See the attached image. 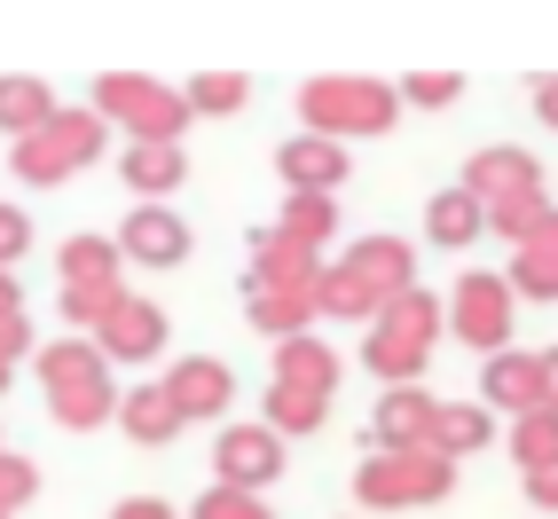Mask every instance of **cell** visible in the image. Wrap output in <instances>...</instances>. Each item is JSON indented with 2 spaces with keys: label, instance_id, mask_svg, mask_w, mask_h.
I'll list each match as a JSON object with an SVG mask.
<instances>
[{
  "label": "cell",
  "instance_id": "obj_19",
  "mask_svg": "<svg viewBox=\"0 0 558 519\" xmlns=\"http://www.w3.org/2000/svg\"><path fill=\"white\" fill-rule=\"evenodd\" d=\"M244 102V71H197L190 110H236Z\"/></svg>",
  "mask_w": 558,
  "mask_h": 519
},
{
  "label": "cell",
  "instance_id": "obj_20",
  "mask_svg": "<svg viewBox=\"0 0 558 519\" xmlns=\"http://www.w3.org/2000/svg\"><path fill=\"white\" fill-rule=\"evenodd\" d=\"M197 519H268V504L244 496V488H205L197 496Z\"/></svg>",
  "mask_w": 558,
  "mask_h": 519
},
{
  "label": "cell",
  "instance_id": "obj_22",
  "mask_svg": "<svg viewBox=\"0 0 558 519\" xmlns=\"http://www.w3.org/2000/svg\"><path fill=\"white\" fill-rule=\"evenodd\" d=\"M472 229H480V205H472V197H440V205H433V237H440V244H457V237H472Z\"/></svg>",
  "mask_w": 558,
  "mask_h": 519
},
{
  "label": "cell",
  "instance_id": "obj_1",
  "mask_svg": "<svg viewBox=\"0 0 558 519\" xmlns=\"http://www.w3.org/2000/svg\"><path fill=\"white\" fill-rule=\"evenodd\" d=\"M40 378H48V401H56V418L63 425H102L119 401H110V370H102V354L95 347H80V339H63V347H48L40 354Z\"/></svg>",
  "mask_w": 558,
  "mask_h": 519
},
{
  "label": "cell",
  "instance_id": "obj_28",
  "mask_svg": "<svg viewBox=\"0 0 558 519\" xmlns=\"http://www.w3.org/2000/svg\"><path fill=\"white\" fill-rule=\"evenodd\" d=\"M543 119H558V80H550V87H543Z\"/></svg>",
  "mask_w": 558,
  "mask_h": 519
},
{
  "label": "cell",
  "instance_id": "obj_13",
  "mask_svg": "<svg viewBox=\"0 0 558 519\" xmlns=\"http://www.w3.org/2000/svg\"><path fill=\"white\" fill-rule=\"evenodd\" d=\"M102 283H119V244L71 237L63 244V291H102Z\"/></svg>",
  "mask_w": 558,
  "mask_h": 519
},
{
  "label": "cell",
  "instance_id": "obj_12",
  "mask_svg": "<svg viewBox=\"0 0 558 519\" xmlns=\"http://www.w3.org/2000/svg\"><path fill=\"white\" fill-rule=\"evenodd\" d=\"M119 418H126V433L142 440V449H166V440L181 433V410L166 401V386H142V394H126V401H119Z\"/></svg>",
  "mask_w": 558,
  "mask_h": 519
},
{
  "label": "cell",
  "instance_id": "obj_9",
  "mask_svg": "<svg viewBox=\"0 0 558 519\" xmlns=\"http://www.w3.org/2000/svg\"><path fill=\"white\" fill-rule=\"evenodd\" d=\"M229 394H236V378L220 362H181L173 378H166V401L181 410V425L190 418H213V410H229Z\"/></svg>",
  "mask_w": 558,
  "mask_h": 519
},
{
  "label": "cell",
  "instance_id": "obj_4",
  "mask_svg": "<svg viewBox=\"0 0 558 519\" xmlns=\"http://www.w3.org/2000/svg\"><path fill=\"white\" fill-rule=\"evenodd\" d=\"M386 110H393V95L369 87V80H315L307 87V119L330 126V142H339V134H378Z\"/></svg>",
  "mask_w": 558,
  "mask_h": 519
},
{
  "label": "cell",
  "instance_id": "obj_7",
  "mask_svg": "<svg viewBox=\"0 0 558 519\" xmlns=\"http://www.w3.org/2000/svg\"><path fill=\"white\" fill-rule=\"evenodd\" d=\"M283 472V440L268 425H236V433H220V488H259V480H276Z\"/></svg>",
  "mask_w": 558,
  "mask_h": 519
},
{
  "label": "cell",
  "instance_id": "obj_17",
  "mask_svg": "<svg viewBox=\"0 0 558 519\" xmlns=\"http://www.w3.org/2000/svg\"><path fill=\"white\" fill-rule=\"evenodd\" d=\"M307 307H315V291H252V323L259 330H283V339H300Z\"/></svg>",
  "mask_w": 558,
  "mask_h": 519
},
{
  "label": "cell",
  "instance_id": "obj_2",
  "mask_svg": "<svg viewBox=\"0 0 558 519\" xmlns=\"http://www.w3.org/2000/svg\"><path fill=\"white\" fill-rule=\"evenodd\" d=\"M95 150H102V119H95V110H56L40 134L16 142V173L24 181H63L71 166H87Z\"/></svg>",
  "mask_w": 558,
  "mask_h": 519
},
{
  "label": "cell",
  "instance_id": "obj_27",
  "mask_svg": "<svg viewBox=\"0 0 558 519\" xmlns=\"http://www.w3.org/2000/svg\"><path fill=\"white\" fill-rule=\"evenodd\" d=\"M119 519H173V511H166L158 496H142V504H119Z\"/></svg>",
  "mask_w": 558,
  "mask_h": 519
},
{
  "label": "cell",
  "instance_id": "obj_11",
  "mask_svg": "<svg viewBox=\"0 0 558 519\" xmlns=\"http://www.w3.org/2000/svg\"><path fill=\"white\" fill-rule=\"evenodd\" d=\"M433 488H440L433 457H393V464H369L362 472V496L369 504H409V496H433Z\"/></svg>",
  "mask_w": 558,
  "mask_h": 519
},
{
  "label": "cell",
  "instance_id": "obj_10",
  "mask_svg": "<svg viewBox=\"0 0 558 519\" xmlns=\"http://www.w3.org/2000/svg\"><path fill=\"white\" fill-rule=\"evenodd\" d=\"M339 173H347V158H339V142H291V150H283V181H291V190H300V197H330V190H339Z\"/></svg>",
  "mask_w": 558,
  "mask_h": 519
},
{
  "label": "cell",
  "instance_id": "obj_3",
  "mask_svg": "<svg viewBox=\"0 0 558 519\" xmlns=\"http://www.w3.org/2000/svg\"><path fill=\"white\" fill-rule=\"evenodd\" d=\"M95 95H102V119L134 126V142H173L181 119H190V102H173L158 80H134V71H110Z\"/></svg>",
  "mask_w": 558,
  "mask_h": 519
},
{
  "label": "cell",
  "instance_id": "obj_26",
  "mask_svg": "<svg viewBox=\"0 0 558 519\" xmlns=\"http://www.w3.org/2000/svg\"><path fill=\"white\" fill-rule=\"evenodd\" d=\"M409 95H417V102H449V95H457V80H409Z\"/></svg>",
  "mask_w": 558,
  "mask_h": 519
},
{
  "label": "cell",
  "instance_id": "obj_14",
  "mask_svg": "<svg viewBox=\"0 0 558 519\" xmlns=\"http://www.w3.org/2000/svg\"><path fill=\"white\" fill-rule=\"evenodd\" d=\"M48 119H56V102H48L40 80H0V126H9L16 142H24V134H40Z\"/></svg>",
  "mask_w": 558,
  "mask_h": 519
},
{
  "label": "cell",
  "instance_id": "obj_8",
  "mask_svg": "<svg viewBox=\"0 0 558 519\" xmlns=\"http://www.w3.org/2000/svg\"><path fill=\"white\" fill-rule=\"evenodd\" d=\"M119 252H126V260H142V268H173V260L190 252V229H181V220H173L166 205H142V213L126 220Z\"/></svg>",
  "mask_w": 558,
  "mask_h": 519
},
{
  "label": "cell",
  "instance_id": "obj_6",
  "mask_svg": "<svg viewBox=\"0 0 558 519\" xmlns=\"http://www.w3.org/2000/svg\"><path fill=\"white\" fill-rule=\"evenodd\" d=\"M166 347V315L150 307V300H126L119 291V307H110L102 323H95V354H126V362H150Z\"/></svg>",
  "mask_w": 558,
  "mask_h": 519
},
{
  "label": "cell",
  "instance_id": "obj_25",
  "mask_svg": "<svg viewBox=\"0 0 558 519\" xmlns=\"http://www.w3.org/2000/svg\"><path fill=\"white\" fill-rule=\"evenodd\" d=\"M16 347H32V330H24V307H9V315H0V362H9Z\"/></svg>",
  "mask_w": 558,
  "mask_h": 519
},
{
  "label": "cell",
  "instance_id": "obj_5",
  "mask_svg": "<svg viewBox=\"0 0 558 519\" xmlns=\"http://www.w3.org/2000/svg\"><path fill=\"white\" fill-rule=\"evenodd\" d=\"M425 339H433V307L401 291V300H393V315L378 323V339H369V362H378L386 378H409V370L425 362Z\"/></svg>",
  "mask_w": 558,
  "mask_h": 519
},
{
  "label": "cell",
  "instance_id": "obj_16",
  "mask_svg": "<svg viewBox=\"0 0 558 519\" xmlns=\"http://www.w3.org/2000/svg\"><path fill=\"white\" fill-rule=\"evenodd\" d=\"M283 386H307V394H330L339 386V362H330L315 339H283Z\"/></svg>",
  "mask_w": 558,
  "mask_h": 519
},
{
  "label": "cell",
  "instance_id": "obj_24",
  "mask_svg": "<svg viewBox=\"0 0 558 519\" xmlns=\"http://www.w3.org/2000/svg\"><path fill=\"white\" fill-rule=\"evenodd\" d=\"M488 386H496L504 401H519V394H535V370H527V362H496V378H488Z\"/></svg>",
  "mask_w": 558,
  "mask_h": 519
},
{
  "label": "cell",
  "instance_id": "obj_18",
  "mask_svg": "<svg viewBox=\"0 0 558 519\" xmlns=\"http://www.w3.org/2000/svg\"><path fill=\"white\" fill-rule=\"evenodd\" d=\"M323 401H330V394H307V386H276V401H268V433H307V425L323 418Z\"/></svg>",
  "mask_w": 558,
  "mask_h": 519
},
{
  "label": "cell",
  "instance_id": "obj_29",
  "mask_svg": "<svg viewBox=\"0 0 558 519\" xmlns=\"http://www.w3.org/2000/svg\"><path fill=\"white\" fill-rule=\"evenodd\" d=\"M0 386H9V362H0Z\"/></svg>",
  "mask_w": 558,
  "mask_h": 519
},
{
  "label": "cell",
  "instance_id": "obj_21",
  "mask_svg": "<svg viewBox=\"0 0 558 519\" xmlns=\"http://www.w3.org/2000/svg\"><path fill=\"white\" fill-rule=\"evenodd\" d=\"M32 488H40V472H32L24 457H9V449H0V519H9L16 504H32Z\"/></svg>",
  "mask_w": 558,
  "mask_h": 519
},
{
  "label": "cell",
  "instance_id": "obj_23",
  "mask_svg": "<svg viewBox=\"0 0 558 519\" xmlns=\"http://www.w3.org/2000/svg\"><path fill=\"white\" fill-rule=\"evenodd\" d=\"M24 244H32V220H24L16 205H0V276H9L16 260H24Z\"/></svg>",
  "mask_w": 558,
  "mask_h": 519
},
{
  "label": "cell",
  "instance_id": "obj_15",
  "mask_svg": "<svg viewBox=\"0 0 558 519\" xmlns=\"http://www.w3.org/2000/svg\"><path fill=\"white\" fill-rule=\"evenodd\" d=\"M181 173H190V166H181L173 142H134V150H126V181H134L142 197H166Z\"/></svg>",
  "mask_w": 558,
  "mask_h": 519
}]
</instances>
